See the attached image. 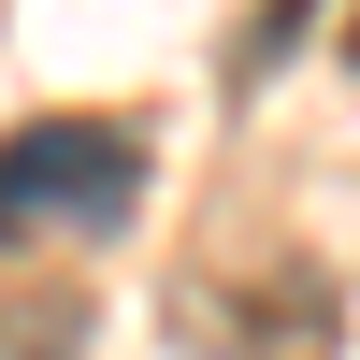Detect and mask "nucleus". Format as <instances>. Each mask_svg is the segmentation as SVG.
Listing matches in <instances>:
<instances>
[{"label":"nucleus","mask_w":360,"mask_h":360,"mask_svg":"<svg viewBox=\"0 0 360 360\" xmlns=\"http://www.w3.org/2000/svg\"><path fill=\"white\" fill-rule=\"evenodd\" d=\"M144 202V130L130 115H29L0 144V245H44V231H115Z\"/></svg>","instance_id":"obj_1"},{"label":"nucleus","mask_w":360,"mask_h":360,"mask_svg":"<svg viewBox=\"0 0 360 360\" xmlns=\"http://www.w3.org/2000/svg\"><path fill=\"white\" fill-rule=\"evenodd\" d=\"M202 288H217V274H202ZM188 346H217V360H317V346H346V288H317L303 259L231 274L217 303H188Z\"/></svg>","instance_id":"obj_2"},{"label":"nucleus","mask_w":360,"mask_h":360,"mask_svg":"<svg viewBox=\"0 0 360 360\" xmlns=\"http://www.w3.org/2000/svg\"><path fill=\"white\" fill-rule=\"evenodd\" d=\"M346 58H360V29H346Z\"/></svg>","instance_id":"obj_3"}]
</instances>
